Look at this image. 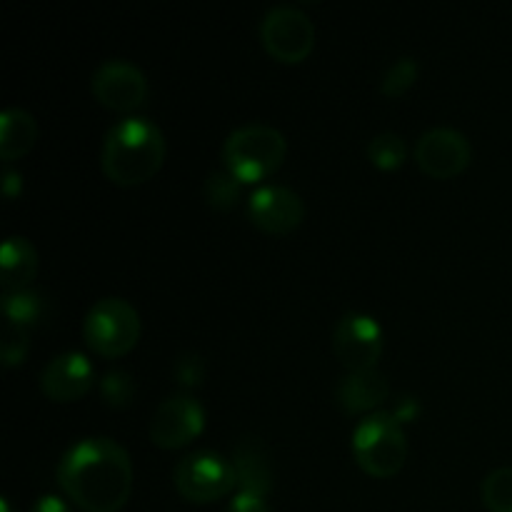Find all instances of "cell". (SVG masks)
I'll list each match as a JSON object with an SVG mask.
<instances>
[{
    "instance_id": "obj_20",
    "label": "cell",
    "mask_w": 512,
    "mask_h": 512,
    "mask_svg": "<svg viewBox=\"0 0 512 512\" xmlns=\"http://www.w3.org/2000/svg\"><path fill=\"white\" fill-rule=\"evenodd\" d=\"M368 160L373 168L390 173V170H398L408 160V145H405V140L398 133H390L388 130V133H380L370 140Z\"/></svg>"
},
{
    "instance_id": "obj_17",
    "label": "cell",
    "mask_w": 512,
    "mask_h": 512,
    "mask_svg": "<svg viewBox=\"0 0 512 512\" xmlns=\"http://www.w3.org/2000/svg\"><path fill=\"white\" fill-rule=\"evenodd\" d=\"M38 120L23 108H8L0 115V158L5 165L28 155L38 143Z\"/></svg>"
},
{
    "instance_id": "obj_28",
    "label": "cell",
    "mask_w": 512,
    "mask_h": 512,
    "mask_svg": "<svg viewBox=\"0 0 512 512\" xmlns=\"http://www.w3.org/2000/svg\"><path fill=\"white\" fill-rule=\"evenodd\" d=\"M3 193L5 200H15L23 193V173H20V170H13L10 165H5L3 170Z\"/></svg>"
},
{
    "instance_id": "obj_7",
    "label": "cell",
    "mask_w": 512,
    "mask_h": 512,
    "mask_svg": "<svg viewBox=\"0 0 512 512\" xmlns=\"http://www.w3.org/2000/svg\"><path fill=\"white\" fill-rule=\"evenodd\" d=\"M260 43L278 63L298 65L315 48V25L295 5H275L260 20Z\"/></svg>"
},
{
    "instance_id": "obj_30",
    "label": "cell",
    "mask_w": 512,
    "mask_h": 512,
    "mask_svg": "<svg viewBox=\"0 0 512 512\" xmlns=\"http://www.w3.org/2000/svg\"><path fill=\"white\" fill-rule=\"evenodd\" d=\"M0 512H13V505H10L8 498H0Z\"/></svg>"
},
{
    "instance_id": "obj_15",
    "label": "cell",
    "mask_w": 512,
    "mask_h": 512,
    "mask_svg": "<svg viewBox=\"0 0 512 512\" xmlns=\"http://www.w3.org/2000/svg\"><path fill=\"white\" fill-rule=\"evenodd\" d=\"M238 478V493L258 495L268 498L273 490V465H270V453L258 438H243L233 450L230 458Z\"/></svg>"
},
{
    "instance_id": "obj_27",
    "label": "cell",
    "mask_w": 512,
    "mask_h": 512,
    "mask_svg": "<svg viewBox=\"0 0 512 512\" xmlns=\"http://www.w3.org/2000/svg\"><path fill=\"white\" fill-rule=\"evenodd\" d=\"M390 415H393L400 425L413 423V420L420 415V403L413 398V395H403V398H398L395 408L390 410Z\"/></svg>"
},
{
    "instance_id": "obj_10",
    "label": "cell",
    "mask_w": 512,
    "mask_h": 512,
    "mask_svg": "<svg viewBox=\"0 0 512 512\" xmlns=\"http://www.w3.org/2000/svg\"><path fill=\"white\" fill-rule=\"evenodd\" d=\"M205 430V408L190 393H175L158 405L150 420V440L163 450H180Z\"/></svg>"
},
{
    "instance_id": "obj_22",
    "label": "cell",
    "mask_w": 512,
    "mask_h": 512,
    "mask_svg": "<svg viewBox=\"0 0 512 512\" xmlns=\"http://www.w3.org/2000/svg\"><path fill=\"white\" fill-rule=\"evenodd\" d=\"M418 75V60L410 58V55H403V58H398L388 70H385L383 80H380V93H383L385 98H403V95L415 85Z\"/></svg>"
},
{
    "instance_id": "obj_2",
    "label": "cell",
    "mask_w": 512,
    "mask_h": 512,
    "mask_svg": "<svg viewBox=\"0 0 512 512\" xmlns=\"http://www.w3.org/2000/svg\"><path fill=\"white\" fill-rule=\"evenodd\" d=\"M165 135L150 118L128 115L108 130L100 150L105 178L120 188L148 183L165 163Z\"/></svg>"
},
{
    "instance_id": "obj_9",
    "label": "cell",
    "mask_w": 512,
    "mask_h": 512,
    "mask_svg": "<svg viewBox=\"0 0 512 512\" xmlns=\"http://www.w3.org/2000/svg\"><path fill=\"white\" fill-rule=\"evenodd\" d=\"M95 100L115 113H133L148 100V78L135 63L110 58L98 65L90 80Z\"/></svg>"
},
{
    "instance_id": "obj_19",
    "label": "cell",
    "mask_w": 512,
    "mask_h": 512,
    "mask_svg": "<svg viewBox=\"0 0 512 512\" xmlns=\"http://www.w3.org/2000/svg\"><path fill=\"white\" fill-rule=\"evenodd\" d=\"M243 183L228 170H213L203 183V198L218 213H230L240 203Z\"/></svg>"
},
{
    "instance_id": "obj_3",
    "label": "cell",
    "mask_w": 512,
    "mask_h": 512,
    "mask_svg": "<svg viewBox=\"0 0 512 512\" xmlns=\"http://www.w3.org/2000/svg\"><path fill=\"white\" fill-rule=\"evenodd\" d=\"M288 155V140L268 123H248L235 128L223 143V163L240 183H260L270 178Z\"/></svg>"
},
{
    "instance_id": "obj_11",
    "label": "cell",
    "mask_w": 512,
    "mask_h": 512,
    "mask_svg": "<svg viewBox=\"0 0 512 512\" xmlns=\"http://www.w3.org/2000/svg\"><path fill=\"white\" fill-rule=\"evenodd\" d=\"M415 165L433 180H453L473 160V145L455 128H430L415 143Z\"/></svg>"
},
{
    "instance_id": "obj_23",
    "label": "cell",
    "mask_w": 512,
    "mask_h": 512,
    "mask_svg": "<svg viewBox=\"0 0 512 512\" xmlns=\"http://www.w3.org/2000/svg\"><path fill=\"white\" fill-rule=\"evenodd\" d=\"M135 380L125 370H108L100 378V395H103L105 405L113 410H125L135 398Z\"/></svg>"
},
{
    "instance_id": "obj_14",
    "label": "cell",
    "mask_w": 512,
    "mask_h": 512,
    "mask_svg": "<svg viewBox=\"0 0 512 512\" xmlns=\"http://www.w3.org/2000/svg\"><path fill=\"white\" fill-rule=\"evenodd\" d=\"M340 410L345 415H373L390 398V383L378 370L348 373L335 388Z\"/></svg>"
},
{
    "instance_id": "obj_26",
    "label": "cell",
    "mask_w": 512,
    "mask_h": 512,
    "mask_svg": "<svg viewBox=\"0 0 512 512\" xmlns=\"http://www.w3.org/2000/svg\"><path fill=\"white\" fill-rule=\"evenodd\" d=\"M225 512H270L265 498H258V495L238 493L233 500H230L228 510Z\"/></svg>"
},
{
    "instance_id": "obj_25",
    "label": "cell",
    "mask_w": 512,
    "mask_h": 512,
    "mask_svg": "<svg viewBox=\"0 0 512 512\" xmlns=\"http://www.w3.org/2000/svg\"><path fill=\"white\" fill-rule=\"evenodd\" d=\"M205 375H208V368H205L203 355L198 353H180L175 358L173 365V378L175 383L183 390H195L205 383Z\"/></svg>"
},
{
    "instance_id": "obj_1",
    "label": "cell",
    "mask_w": 512,
    "mask_h": 512,
    "mask_svg": "<svg viewBox=\"0 0 512 512\" xmlns=\"http://www.w3.org/2000/svg\"><path fill=\"white\" fill-rule=\"evenodd\" d=\"M60 490L85 512H118L133 493V463L110 438H85L70 445L55 470Z\"/></svg>"
},
{
    "instance_id": "obj_12",
    "label": "cell",
    "mask_w": 512,
    "mask_h": 512,
    "mask_svg": "<svg viewBox=\"0 0 512 512\" xmlns=\"http://www.w3.org/2000/svg\"><path fill=\"white\" fill-rule=\"evenodd\" d=\"M248 218L260 233L290 235L305 220V203L285 185H260L248 200Z\"/></svg>"
},
{
    "instance_id": "obj_5",
    "label": "cell",
    "mask_w": 512,
    "mask_h": 512,
    "mask_svg": "<svg viewBox=\"0 0 512 512\" xmlns=\"http://www.w3.org/2000/svg\"><path fill=\"white\" fill-rule=\"evenodd\" d=\"M143 325L128 300L103 298L88 310L83 320V340L100 358H123L138 345Z\"/></svg>"
},
{
    "instance_id": "obj_21",
    "label": "cell",
    "mask_w": 512,
    "mask_h": 512,
    "mask_svg": "<svg viewBox=\"0 0 512 512\" xmlns=\"http://www.w3.org/2000/svg\"><path fill=\"white\" fill-rule=\"evenodd\" d=\"M480 495L490 512H512V465L485 475Z\"/></svg>"
},
{
    "instance_id": "obj_13",
    "label": "cell",
    "mask_w": 512,
    "mask_h": 512,
    "mask_svg": "<svg viewBox=\"0 0 512 512\" xmlns=\"http://www.w3.org/2000/svg\"><path fill=\"white\" fill-rule=\"evenodd\" d=\"M95 383V370L83 353L55 355L40 373V393L50 403H78L90 393Z\"/></svg>"
},
{
    "instance_id": "obj_8",
    "label": "cell",
    "mask_w": 512,
    "mask_h": 512,
    "mask_svg": "<svg viewBox=\"0 0 512 512\" xmlns=\"http://www.w3.org/2000/svg\"><path fill=\"white\" fill-rule=\"evenodd\" d=\"M333 353L348 373L375 370L383 355V328L368 313H345L335 325Z\"/></svg>"
},
{
    "instance_id": "obj_6",
    "label": "cell",
    "mask_w": 512,
    "mask_h": 512,
    "mask_svg": "<svg viewBox=\"0 0 512 512\" xmlns=\"http://www.w3.org/2000/svg\"><path fill=\"white\" fill-rule=\"evenodd\" d=\"M175 490L183 500L195 505H208L223 500L225 495L238 488L233 463L220 458L218 453L200 450V453L185 455L173 470Z\"/></svg>"
},
{
    "instance_id": "obj_29",
    "label": "cell",
    "mask_w": 512,
    "mask_h": 512,
    "mask_svg": "<svg viewBox=\"0 0 512 512\" xmlns=\"http://www.w3.org/2000/svg\"><path fill=\"white\" fill-rule=\"evenodd\" d=\"M30 512H73V510L68 508V503H65V500L55 498V495H43V498L33 505V510Z\"/></svg>"
},
{
    "instance_id": "obj_16",
    "label": "cell",
    "mask_w": 512,
    "mask_h": 512,
    "mask_svg": "<svg viewBox=\"0 0 512 512\" xmlns=\"http://www.w3.org/2000/svg\"><path fill=\"white\" fill-rule=\"evenodd\" d=\"M0 270H3V275H0L3 295L28 290L33 280L38 278L40 270V258L35 245L28 238L10 235L3 243V253H0Z\"/></svg>"
},
{
    "instance_id": "obj_24",
    "label": "cell",
    "mask_w": 512,
    "mask_h": 512,
    "mask_svg": "<svg viewBox=\"0 0 512 512\" xmlns=\"http://www.w3.org/2000/svg\"><path fill=\"white\" fill-rule=\"evenodd\" d=\"M30 353V330L18 325H5L3 345H0V360L5 368H18L25 363Z\"/></svg>"
},
{
    "instance_id": "obj_4",
    "label": "cell",
    "mask_w": 512,
    "mask_h": 512,
    "mask_svg": "<svg viewBox=\"0 0 512 512\" xmlns=\"http://www.w3.org/2000/svg\"><path fill=\"white\" fill-rule=\"evenodd\" d=\"M353 458L370 478H395L408 460V438L390 410H378L353 430Z\"/></svg>"
},
{
    "instance_id": "obj_18",
    "label": "cell",
    "mask_w": 512,
    "mask_h": 512,
    "mask_svg": "<svg viewBox=\"0 0 512 512\" xmlns=\"http://www.w3.org/2000/svg\"><path fill=\"white\" fill-rule=\"evenodd\" d=\"M3 315L5 325H18V328L33 330L48 318L50 308L48 300L38 293V290H20V293L3 295Z\"/></svg>"
}]
</instances>
